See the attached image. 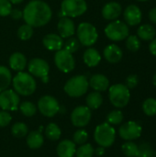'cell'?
Here are the masks:
<instances>
[{
    "label": "cell",
    "mask_w": 156,
    "mask_h": 157,
    "mask_svg": "<svg viewBox=\"0 0 156 157\" xmlns=\"http://www.w3.org/2000/svg\"><path fill=\"white\" fill-rule=\"evenodd\" d=\"M51 17V8L42 0L29 1L23 10V18L26 24L32 28H39L48 24Z\"/></svg>",
    "instance_id": "6da1fadb"
},
{
    "label": "cell",
    "mask_w": 156,
    "mask_h": 157,
    "mask_svg": "<svg viewBox=\"0 0 156 157\" xmlns=\"http://www.w3.org/2000/svg\"><path fill=\"white\" fill-rule=\"evenodd\" d=\"M12 85L16 93L25 97L32 95L37 87L34 77L25 72H18V74L12 78Z\"/></svg>",
    "instance_id": "7a4b0ae2"
},
{
    "label": "cell",
    "mask_w": 156,
    "mask_h": 157,
    "mask_svg": "<svg viewBox=\"0 0 156 157\" xmlns=\"http://www.w3.org/2000/svg\"><path fill=\"white\" fill-rule=\"evenodd\" d=\"M89 83L85 75H75L70 78L64 85V92L71 98H79L88 90Z\"/></svg>",
    "instance_id": "3957f363"
},
{
    "label": "cell",
    "mask_w": 156,
    "mask_h": 157,
    "mask_svg": "<svg viewBox=\"0 0 156 157\" xmlns=\"http://www.w3.org/2000/svg\"><path fill=\"white\" fill-rule=\"evenodd\" d=\"M108 97L111 104L118 108L122 109L126 107L131 98L130 89L122 84H116L109 87Z\"/></svg>",
    "instance_id": "277c9868"
},
{
    "label": "cell",
    "mask_w": 156,
    "mask_h": 157,
    "mask_svg": "<svg viewBox=\"0 0 156 157\" xmlns=\"http://www.w3.org/2000/svg\"><path fill=\"white\" fill-rule=\"evenodd\" d=\"M94 138L97 144L101 147H109L111 146L116 138L115 129L108 122L99 124L94 132Z\"/></svg>",
    "instance_id": "5b68a950"
},
{
    "label": "cell",
    "mask_w": 156,
    "mask_h": 157,
    "mask_svg": "<svg viewBox=\"0 0 156 157\" xmlns=\"http://www.w3.org/2000/svg\"><path fill=\"white\" fill-rule=\"evenodd\" d=\"M76 35L79 42L86 47L94 45L98 38V33L96 27L88 22H82L78 25Z\"/></svg>",
    "instance_id": "8992f818"
},
{
    "label": "cell",
    "mask_w": 156,
    "mask_h": 157,
    "mask_svg": "<svg viewBox=\"0 0 156 157\" xmlns=\"http://www.w3.org/2000/svg\"><path fill=\"white\" fill-rule=\"evenodd\" d=\"M129 27L125 22L120 20H114L107 25L105 28L106 36L113 41H120L129 36Z\"/></svg>",
    "instance_id": "52a82bcc"
},
{
    "label": "cell",
    "mask_w": 156,
    "mask_h": 157,
    "mask_svg": "<svg viewBox=\"0 0 156 157\" xmlns=\"http://www.w3.org/2000/svg\"><path fill=\"white\" fill-rule=\"evenodd\" d=\"M87 4L86 0H63L61 4V12L64 17H77L86 13Z\"/></svg>",
    "instance_id": "ba28073f"
},
{
    "label": "cell",
    "mask_w": 156,
    "mask_h": 157,
    "mask_svg": "<svg viewBox=\"0 0 156 157\" xmlns=\"http://www.w3.org/2000/svg\"><path fill=\"white\" fill-rule=\"evenodd\" d=\"M28 69L31 75L39 77L43 83H48L49 81V63L40 58H33L28 63Z\"/></svg>",
    "instance_id": "9c48e42d"
},
{
    "label": "cell",
    "mask_w": 156,
    "mask_h": 157,
    "mask_svg": "<svg viewBox=\"0 0 156 157\" xmlns=\"http://www.w3.org/2000/svg\"><path fill=\"white\" fill-rule=\"evenodd\" d=\"M54 63L56 67L63 73H70L75 67V61L73 53L64 49H61L55 52Z\"/></svg>",
    "instance_id": "30bf717a"
},
{
    "label": "cell",
    "mask_w": 156,
    "mask_h": 157,
    "mask_svg": "<svg viewBox=\"0 0 156 157\" xmlns=\"http://www.w3.org/2000/svg\"><path fill=\"white\" fill-rule=\"evenodd\" d=\"M38 109L43 116L51 118L60 111V105L55 98L47 95L40 98L38 102Z\"/></svg>",
    "instance_id": "8fae6325"
},
{
    "label": "cell",
    "mask_w": 156,
    "mask_h": 157,
    "mask_svg": "<svg viewBox=\"0 0 156 157\" xmlns=\"http://www.w3.org/2000/svg\"><path fill=\"white\" fill-rule=\"evenodd\" d=\"M20 102L18 94L12 89H6L0 92V108L6 111L17 110Z\"/></svg>",
    "instance_id": "7c38bea8"
},
{
    "label": "cell",
    "mask_w": 156,
    "mask_h": 157,
    "mask_svg": "<svg viewBox=\"0 0 156 157\" xmlns=\"http://www.w3.org/2000/svg\"><path fill=\"white\" fill-rule=\"evenodd\" d=\"M143 132L142 126L136 121H131L122 124L119 130L120 136L125 141H132L138 139Z\"/></svg>",
    "instance_id": "4fadbf2b"
},
{
    "label": "cell",
    "mask_w": 156,
    "mask_h": 157,
    "mask_svg": "<svg viewBox=\"0 0 156 157\" xmlns=\"http://www.w3.org/2000/svg\"><path fill=\"white\" fill-rule=\"evenodd\" d=\"M91 120V110L86 106L76 107L71 114V121L74 126L82 128L86 126Z\"/></svg>",
    "instance_id": "5bb4252c"
},
{
    "label": "cell",
    "mask_w": 156,
    "mask_h": 157,
    "mask_svg": "<svg viewBox=\"0 0 156 157\" xmlns=\"http://www.w3.org/2000/svg\"><path fill=\"white\" fill-rule=\"evenodd\" d=\"M57 29L59 32V35L63 39V38H70L73 37V35L75 32V26L74 21L68 17H61L58 25H57Z\"/></svg>",
    "instance_id": "9a60e30c"
},
{
    "label": "cell",
    "mask_w": 156,
    "mask_h": 157,
    "mask_svg": "<svg viewBox=\"0 0 156 157\" xmlns=\"http://www.w3.org/2000/svg\"><path fill=\"white\" fill-rule=\"evenodd\" d=\"M142 11L135 5H130L124 10V19L130 26H136L142 21Z\"/></svg>",
    "instance_id": "2e32d148"
},
{
    "label": "cell",
    "mask_w": 156,
    "mask_h": 157,
    "mask_svg": "<svg viewBox=\"0 0 156 157\" xmlns=\"http://www.w3.org/2000/svg\"><path fill=\"white\" fill-rule=\"evenodd\" d=\"M42 44L47 50L57 52L63 47V40L58 34L50 33L42 39Z\"/></svg>",
    "instance_id": "e0dca14e"
},
{
    "label": "cell",
    "mask_w": 156,
    "mask_h": 157,
    "mask_svg": "<svg viewBox=\"0 0 156 157\" xmlns=\"http://www.w3.org/2000/svg\"><path fill=\"white\" fill-rule=\"evenodd\" d=\"M121 6L117 2H109L102 8V16L107 20H116L121 15Z\"/></svg>",
    "instance_id": "ac0fdd59"
},
{
    "label": "cell",
    "mask_w": 156,
    "mask_h": 157,
    "mask_svg": "<svg viewBox=\"0 0 156 157\" xmlns=\"http://www.w3.org/2000/svg\"><path fill=\"white\" fill-rule=\"evenodd\" d=\"M103 54H104L105 59L110 63H119L122 59V55H123L121 49L116 44L108 45L104 49Z\"/></svg>",
    "instance_id": "d6986e66"
},
{
    "label": "cell",
    "mask_w": 156,
    "mask_h": 157,
    "mask_svg": "<svg viewBox=\"0 0 156 157\" xmlns=\"http://www.w3.org/2000/svg\"><path fill=\"white\" fill-rule=\"evenodd\" d=\"M89 86L97 92L106 91L109 86V81L108 77L101 74H97L91 76L90 80L88 81Z\"/></svg>",
    "instance_id": "ffe728a7"
},
{
    "label": "cell",
    "mask_w": 156,
    "mask_h": 157,
    "mask_svg": "<svg viewBox=\"0 0 156 157\" xmlns=\"http://www.w3.org/2000/svg\"><path fill=\"white\" fill-rule=\"evenodd\" d=\"M56 151L59 157H74L76 152L75 144L70 140H63L58 144Z\"/></svg>",
    "instance_id": "44dd1931"
},
{
    "label": "cell",
    "mask_w": 156,
    "mask_h": 157,
    "mask_svg": "<svg viewBox=\"0 0 156 157\" xmlns=\"http://www.w3.org/2000/svg\"><path fill=\"white\" fill-rule=\"evenodd\" d=\"M8 63L12 70L17 72H22L27 66V59L23 53L14 52L10 55Z\"/></svg>",
    "instance_id": "7402d4cb"
},
{
    "label": "cell",
    "mask_w": 156,
    "mask_h": 157,
    "mask_svg": "<svg viewBox=\"0 0 156 157\" xmlns=\"http://www.w3.org/2000/svg\"><path fill=\"white\" fill-rule=\"evenodd\" d=\"M84 63L89 67L97 66L101 61V55L97 50L94 48H88L83 55Z\"/></svg>",
    "instance_id": "603a6c76"
},
{
    "label": "cell",
    "mask_w": 156,
    "mask_h": 157,
    "mask_svg": "<svg viewBox=\"0 0 156 157\" xmlns=\"http://www.w3.org/2000/svg\"><path fill=\"white\" fill-rule=\"evenodd\" d=\"M44 138L40 131H33L27 136V144L30 149H38L42 146Z\"/></svg>",
    "instance_id": "cb8c5ba5"
},
{
    "label": "cell",
    "mask_w": 156,
    "mask_h": 157,
    "mask_svg": "<svg viewBox=\"0 0 156 157\" xmlns=\"http://www.w3.org/2000/svg\"><path fill=\"white\" fill-rule=\"evenodd\" d=\"M138 37L143 40H152L154 39L156 34L155 29L151 24L142 25L137 30Z\"/></svg>",
    "instance_id": "d4e9b609"
},
{
    "label": "cell",
    "mask_w": 156,
    "mask_h": 157,
    "mask_svg": "<svg viewBox=\"0 0 156 157\" xmlns=\"http://www.w3.org/2000/svg\"><path fill=\"white\" fill-rule=\"evenodd\" d=\"M12 83V75L9 69L4 65H0V92L8 89Z\"/></svg>",
    "instance_id": "484cf974"
},
{
    "label": "cell",
    "mask_w": 156,
    "mask_h": 157,
    "mask_svg": "<svg viewBox=\"0 0 156 157\" xmlns=\"http://www.w3.org/2000/svg\"><path fill=\"white\" fill-rule=\"evenodd\" d=\"M86 107H88L90 109H98L102 103H103V97L102 95L97 92H92L86 97Z\"/></svg>",
    "instance_id": "4316f807"
},
{
    "label": "cell",
    "mask_w": 156,
    "mask_h": 157,
    "mask_svg": "<svg viewBox=\"0 0 156 157\" xmlns=\"http://www.w3.org/2000/svg\"><path fill=\"white\" fill-rule=\"evenodd\" d=\"M61 129L60 127L55 123H49L48 126L45 129V134L46 137L51 141H57L61 137Z\"/></svg>",
    "instance_id": "83f0119b"
},
{
    "label": "cell",
    "mask_w": 156,
    "mask_h": 157,
    "mask_svg": "<svg viewBox=\"0 0 156 157\" xmlns=\"http://www.w3.org/2000/svg\"><path fill=\"white\" fill-rule=\"evenodd\" d=\"M143 110L147 116H155L156 115V99L149 98L144 100L143 103Z\"/></svg>",
    "instance_id": "f1b7e54d"
},
{
    "label": "cell",
    "mask_w": 156,
    "mask_h": 157,
    "mask_svg": "<svg viewBox=\"0 0 156 157\" xmlns=\"http://www.w3.org/2000/svg\"><path fill=\"white\" fill-rule=\"evenodd\" d=\"M11 133L16 138H22L28 134V126L23 122H17L11 128Z\"/></svg>",
    "instance_id": "f546056e"
},
{
    "label": "cell",
    "mask_w": 156,
    "mask_h": 157,
    "mask_svg": "<svg viewBox=\"0 0 156 157\" xmlns=\"http://www.w3.org/2000/svg\"><path fill=\"white\" fill-rule=\"evenodd\" d=\"M19 109L26 117H32L37 112V107L30 101H24L19 105Z\"/></svg>",
    "instance_id": "4dcf8cb0"
},
{
    "label": "cell",
    "mask_w": 156,
    "mask_h": 157,
    "mask_svg": "<svg viewBox=\"0 0 156 157\" xmlns=\"http://www.w3.org/2000/svg\"><path fill=\"white\" fill-rule=\"evenodd\" d=\"M122 153L127 157H137L138 155V145L133 142H127L121 147Z\"/></svg>",
    "instance_id": "1f68e13d"
},
{
    "label": "cell",
    "mask_w": 156,
    "mask_h": 157,
    "mask_svg": "<svg viewBox=\"0 0 156 157\" xmlns=\"http://www.w3.org/2000/svg\"><path fill=\"white\" fill-rule=\"evenodd\" d=\"M33 35V28L29 24H24L20 26L17 29V37L21 40H28Z\"/></svg>",
    "instance_id": "d6a6232c"
},
{
    "label": "cell",
    "mask_w": 156,
    "mask_h": 157,
    "mask_svg": "<svg viewBox=\"0 0 156 157\" xmlns=\"http://www.w3.org/2000/svg\"><path fill=\"white\" fill-rule=\"evenodd\" d=\"M95 153L93 146L90 144H85L80 145V147L76 150L75 155L77 157H92Z\"/></svg>",
    "instance_id": "836d02e7"
},
{
    "label": "cell",
    "mask_w": 156,
    "mask_h": 157,
    "mask_svg": "<svg viewBox=\"0 0 156 157\" xmlns=\"http://www.w3.org/2000/svg\"><path fill=\"white\" fill-rule=\"evenodd\" d=\"M126 47L131 52H137L141 47V41L135 35H129L126 38Z\"/></svg>",
    "instance_id": "e575fe53"
},
{
    "label": "cell",
    "mask_w": 156,
    "mask_h": 157,
    "mask_svg": "<svg viewBox=\"0 0 156 157\" xmlns=\"http://www.w3.org/2000/svg\"><path fill=\"white\" fill-rule=\"evenodd\" d=\"M80 45H81V43L79 42L78 39L74 38V37L68 38V40H66V42L63 43L64 50H66L67 52H69L71 53L76 52L79 50V48H80Z\"/></svg>",
    "instance_id": "d590c367"
},
{
    "label": "cell",
    "mask_w": 156,
    "mask_h": 157,
    "mask_svg": "<svg viewBox=\"0 0 156 157\" xmlns=\"http://www.w3.org/2000/svg\"><path fill=\"white\" fill-rule=\"evenodd\" d=\"M123 121V114L120 110H113L107 116V121L112 125H118Z\"/></svg>",
    "instance_id": "8d00e7d4"
},
{
    "label": "cell",
    "mask_w": 156,
    "mask_h": 157,
    "mask_svg": "<svg viewBox=\"0 0 156 157\" xmlns=\"http://www.w3.org/2000/svg\"><path fill=\"white\" fill-rule=\"evenodd\" d=\"M74 143L78 145L85 144L88 140V133L85 130H77L73 135Z\"/></svg>",
    "instance_id": "74e56055"
},
{
    "label": "cell",
    "mask_w": 156,
    "mask_h": 157,
    "mask_svg": "<svg viewBox=\"0 0 156 157\" xmlns=\"http://www.w3.org/2000/svg\"><path fill=\"white\" fill-rule=\"evenodd\" d=\"M153 155H154L153 148L149 144L143 143L140 146H138L137 157H152Z\"/></svg>",
    "instance_id": "f35d334b"
},
{
    "label": "cell",
    "mask_w": 156,
    "mask_h": 157,
    "mask_svg": "<svg viewBox=\"0 0 156 157\" xmlns=\"http://www.w3.org/2000/svg\"><path fill=\"white\" fill-rule=\"evenodd\" d=\"M12 4L9 0H0V17H6L10 14Z\"/></svg>",
    "instance_id": "ab89813d"
},
{
    "label": "cell",
    "mask_w": 156,
    "mask_h": 157,
    "mask_svg": "<svg viewBox=\"0 0 156 157\" xmlns=\"http://www.w3.org/2000/svg\"><path fill=\"white\" fill-rule=\"evenodd\" d=\"M11 120H12V117L7 111L6 110L0 111V127L1 128L6 127L10 123Z\"/></svg>",
    "instance_id": "60d3db41"
},
{
    "label": "cell",
    "mask_w": 156,
    "mask_h": 157,
    "mask_svg": "<svg viewBox=\"0 0 156 157\" xmlns=\"http://www.w3.org/2000/svg\"><path fill=\"white\" fill-rule=\"evenodd\" d=\"M139 83V78L136 75H131L127 77L126 79V86L129 88V89H132V88H135L137 86Z\"/></svg>",
    "instance_id": "b9f144b4"
},
{
    "label": "cell",
    "mask_w": 156,
    "mask_h": 157,
    "mask_svg": "<svg viewBox=\"0 0 156 157\" xmlns=\"http://www.w3.org/2000/svg\"><path fill=\"white\" fill-rule=\"evenodd\" d=\"M9 16H10V17H11L13 19H16V20H17V19H20L21 17H23V12H22L21 10L17 9V8L11 9Z\"/></svg>",
    "instance_id": "7bdbcfd3"
},
{
    "label": "cell",
    "mask_w": 156,
    "mask_h": 157,
    "mask_svg": "<svg viewBox=\"0 0 156 157\" xmlns=\"http://www.w3.org/2000/svg\"><path fill=\"white\" fill-rule=\"evenodd\" d=\"M149 50H150V52H151V53L153 55L156 56V38L152 40V42L149 45Z\"/></svg>",
    "instance_id": "ee69618b"
},
{
    "label": "cell",
    "mask_w": 156,
    "mask_h": 157,
    "mask_svg": "<svg viewBox=\"0 0 156 157\" xmlns=\"http://www.w3.org/2000/svg\"><path fill=\"white\" fill-rule=\"evenodd\" d=\"M149 18H150V20L153 23L156 24V7H154V8H152L150 10V12H149Z\"/></svg>",
    "instance_id": "f6af8a7d"
},
{
    "label": "cell",
    "mask_w": 156,
    "mask_h": 157,
    "mask_svg": "<svg viewBox=\"0 0 156 157\" xmlns=\"http://www.w3.org/2000/svg\"><path fill=\"white\" fill-rule=\"evenodd\" d=\"M96 154L98 155V156H101V155H103L104 154H105V149H104V147H99V148H97V150H96Z\"/></svg>",
    "instance_id": "bcb514c9"
},
{
    "label": "cell",
    "mask_w": 156,
    "mask_h": 157,
    "mask_svg": "<svg viewBox=\"0 0 156 157\" xmlns=\"http://www.w3.org/2000/svg\"><path fill=\"white\" fill-rule=\"evenodd\" d=\"M9 1H10L11 4H15L16 5V4H20L23 0H9Z\"/></svg>",
    "instance_id": "7dc6e473"
},
{
    "label": "cell",
    "mask_w": 156,
    "mask_h": 157,
    "mask_svg": "<svg viewBox=\"0 0 156 157\" xmlns=\"http://www.w3.org/2000/svg\"><path fill=\"white\" fill-rule=\"evenodd\" d=\"M153 84L156 86V74L154 75V77H153Z\"/></svg>",
    "instance_id": "c3c4849f"
},
{
    "label": "cell",
    "mask_w": 156,
    "mask_h": 157,
    "mask_svg": "<svg viewBox=\"0 0 156 157\" xmlns=\"http://www.w3.org/2000/svg\"><path fill=\"white\" fill-rule=\"evenodd\" d=\"M138 1H142L143 2V1H148V0H138Z\"/></svg>",
    "instance_id": "681fc988"
},
{
    "label": "cell",
    "mask_w": 156,
    "mask_h": 157,
    "mask_svg": "<svg viewBox=\"0 0 156 157\" xmlns=\"http://www.w3.org/2000/svg\"><path fill=\"white\" fill-rule=\"evenodd\" d=\"M152 157H156V156H152Z\"/></svg>",
    "instance_id": "f907efd6"
}]
</instances>
